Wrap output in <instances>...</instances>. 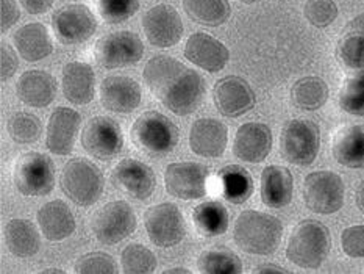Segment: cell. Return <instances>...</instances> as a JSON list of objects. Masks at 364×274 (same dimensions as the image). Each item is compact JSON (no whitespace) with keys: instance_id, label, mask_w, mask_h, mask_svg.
<instances>
[{"instance_id":"1","label":"cell","mask_w":364,"mask_h":274,"mask_svg":"<svg viewBox=\"0 0 364 274\" xmlns=\"http://www.w3.org/2000/svg\"><path fill=\"white\" fill-rule=\"evenodd\" d=\"M142 77L150 93L177 116L196 112L207 93L203 77L169 55H156L150 58Z\"/></svg>"},{"instance_id":"2","label":"cell","mask_w":364,"mask_h":274,"mask_svg":"<svg viewBox=\"0 0 364 274\" xmlns=\"http://www.w3.org/2000/svg\"><path fill=\"white\" fill-rule=\"evenodd\" d=\"M283 224L277 216L258 210H244L235 223L233 238L242 251L253 255H271L280 246Z\"/></svg>"},{"instance_id":"3","label":"cell","mask_w":364,"mask_h":274,"mask_svg":"<svg viewBox=\"0 0 364 274\" xmlns=\"http://www.w3.org/2000/svg\"><path fill=\"white\" fill-rule=\"evenodd\" d=\"M330 249L331 235L328 227L316 219H304L291 232L287 257L300 268L316 270L327 260Z\"/></svg>"},{"instance_id":"4","label":"cell","mask_w":364,"mask_h":274,"mask_svg":"<svg viewBox=\"0 0 364 274\" xmlns=\"http://www.w3.org/2000/svg\"><path fill=\"white\" fill-rule=\"evenodd\" d=\"M130 137L139 151L154 157L168 155L178 144L180 132L168 116L149 110L132 125Z\"/></svg>"},{"instance_id":"5","label":"cell","mask_w":364,"mask_h":274,"mask_svg":"<svg viewBox=\"0 0 364 274\" xmlns=\"http://www.w3.org/2000/svg\"><path fill=\"white\" fill-rule=\"evenodd\" d=\"M105 179L96 163L75 157L69 160L61 172V188L68 198L78 207L96 204L104 193Z\"/></svg>"},{"instance_id":"6","label":"cell","mask_w":364,"mask_h":274,"mask_svg":"<svg viewBox=\"0 0 364 274\" xmlns=\"http://www.w3.org/2000/svg\"><path fill=\"white\" fill-rule=\"evenodd\" d=\"M321 130L310 120H291L280 133V154L297 167H310L319 154Z\"/></svg>"},{"instance_id":"7","label":"cell","mask_w":364,"mask_h":274,"mask_svg":"<svg viewBox=\"0 0 364 274\" xmlns=\"http://www.w3.org/2000/svg\"><path fill=\"white\" fill-rule=\"evenodd\" d=\"M14 186L23 196H47L55 186V164L47 154L27 152L13 168Z\"/></svg>"},{"instance_id":"8","label":"cell","mask_w":364,"mask_h":274,"mask_svg":"<svg viewBox=\"0 0 364 274\" xmlns=\"http://www.w3.org/2000/svg\"><path fill=\"white\" fill-rule=\"evenodd\" d=\"M305 206L314 214L333 215L344 206L346 186L333 171H314L304 180Z\"/></svg>"},{"instance_id":"9","label":"cell","mask_w":364,"mask_h":274,"mask_svg":"<svg viewBox=\"0 0 364 274\" xmlns=\"http://www.w3.org/2000/svg\"><path fill=\"white\" fill-rule=\"evenodd\" d=\"M136 214L129 202L112 201L91 218V231L104 245H117L136 231Z\"/></svg>"},{"instance_id":"10","label":"cell","mask_w":364,"mask_h":274,"mask_svg":"<svg viewBox=\"0 0 364 274\" xmlns=\"http://www.w3.org/2000/svg\"><path fill=\"white\" fill-rule=\"evenodd\" d=\"M144 55V44L133 31H114L102 36L94 46V60L104 69L132 66Z\"/></svg>"},{"instance_id":"11","label":"cell","mask_w":364,"mask_h":274,"mask_svg":"<svg viewBox=\"0 0 364 274\" xmlns=\"http://www.w3.org/2000/svg\"><path fill=\"white\" fill-rule=\"evenodd\" d=\"M52 28L61 44H82L96 33L97 19L88 5L70 4L52 16Z\"/></svg>"},{"instance_id":"12","label":"cell","mask_w":364,"mask_h":274,"mask_svg":"<svg viewBox=\"0 0 364 274\" xmlns=\"http://www.w3.org/2000/svg\"><path fill=\"white\" fill-rule=\"evenodd\" d=\"M144 226L150 241L158 248H172L185 238L186 223L180 209L172 202L156 204L144 214Z\"/></svg>"},{"instance_id":"13","label":"cell","mask_w":364,"mask_h":274,"mask_svg":"<svg viewBox=\"0 0 364 274\" xmlns=\"http://www.w3.org/2000/svg\"><path fill=\"white\" fill-rule=\"evenodd\" d=\"M82 146L97 160L114 159L124 147L121 125L108 116L91 117L82 132Z\"/></svg>"},{"instance_id":"14","label":"cell","mask_w":364,"mask_h":274,"mask_svg":"<svg viewBox=\"0 0 364 274\" xmlns=\"http://www.w3.org/2000/svg\"><path fill=\"white\" fill-rule=\"evenodd\" d=\"M210 169L200 163L177 162L164 171L166 190L178 199H202L207 194Z\"/></svg>"},{"instance_id":"15","label":"cell","mask_w":364,"mask_h":274,"mask_svg":"<svg viewBox=\"0 0 364 274\" xmlns=\"http://www.w3.org/2000/svg\"><path fill=\"white\" fill-rule=\"evenodd\" d=\"M142 30L150 44L164 49L180 43L185 27L176 8L161 4L142 16Z\"/></svg>"},{"instance_id":"16","label":"cell","mask_w":364,"mask_h":274,"mask_svg":"<svg viewBox=\"0 0 364 274\" xmlns=\"http://www.w3.org/2000/svg\"><path fill=\"white\" fill-rule=\"evenodd\" d=\"M213 102L220 115L240 117L255 107L257 96L247 80L238 75L220 78L213 88Z\"/></svg>"},{"instance_id":"17","label":"cell","mask_w":364,"mask_h":274,"mask_svg":"<svg viewBox=\"0 0 364 274\" xmlns=\"http://www.w3.org/2000/svg\"><path fill=\"white\" fill-rule=\"evenodd\" d=\"M141 86L132 77L109 75L100 83L99 98L105 110L113 113L129 115L141 104Z\"/></svg>"},{"instance_id":"18","label":"cell","mask_w":364,"mask_h":274,"mask_svg":"<svg viewBox=\"0 0 364 274\" xmlns=\"http://www.w3.org/2000/svg\"><path fill=\"white\" fill-rule=\"evenodd\" d=\"M183 53L188 61L207 73H219L230 60L228 47L203 31H197L188 38Z\"/></svg>"},{"instance_id":"19","label":"cell","mask_w":364,"mask_h":274,"mask_svg":"<svg viewBox=\"0 0 364 274\" xmlns=\"http://www.w3.org/2000/svg\"><path fill=\"white\" fill-rule=\"evenodd\" d=\"M116 185L134 199L146 201L156 188V176L147 163L134 159H124L113 169Z\"/></svg>"},{"instance_id":"20","label":"cell","mask_w":364,"mask_h":274,"mask_svg":"<svg viewBox=\"0 0 364 274\" xmlns=\"http://www.w3.org/2000/svg\"><path fill=\"white\" fill-rule=\"evenodd\" d=\"M82 125V116L69 107H58L47 124L46 146L55 155H69L75 146L77 133Z\"/></svg>"},{"instance_id":"21","label":"cell","mask_w":364,"mask_h":274,"mask_svg":"<svg viewBox=\"0 0 364 274\" xmlns=\"http://www.w3.org/2000/svg\"><path fill=\"white\" fill-rule=\"evenodd\" d=\"M272 130L263 122H245L236 130L233 154L247 163H259L272 151Z\"/></svg>"},{"instance_id":"22","label":"cell","mask_w":364,"mask_h":274,"mask_svg":"<svg viewBox=\"0 0 364 274\" xmlns=\"http://www.w3.org/2000/svg\"><path fill=\"white\" fill-rule=\"evenodd\" d=\"M228 129L224 122L213 117L197 120L189 130V147L203 159H219L225 152Z\"/></svg>"},{"instance_id":"23","label":"cell","mask_w":364,"mask_h":274,"mask_svg":"<svg viewBox=\"0 0 364 274\" xmlns=\"http://www.w3.org/2000/svg\"><path fill=\"white\" fill-rule=\"evenodd\" d=\"M58 83L55 77L41 69L26 70L18 83H16V94L23 104L33 108H44L50 105L57 98Z\"/></svg>"},{"instance_id":"24","label":"cell","mask_w":364,"mask_h":274,"mask_svg":"<svg viewBox=\"0 0 364 274\" xmlns=\"http://www.w3.org/2000/svg\"><path fill=\"white\" fill-rule=\"evenodd\" d=\"M61 88L65 98L75 105H86L96 94V74L88 63L70 61L63 68Z\"/></svg>"},{"instance_id":"25","label":"cell","mask_w":364,"mask_h":274,"mask_svg":"<svg viewBox=\"0 0 364 274\" xmlns=\"http://www.w3.org/2000/svg\"><path fill=\"white\" fill-rule=\"evenodd\" d=\"M331 154L341 167L364 168V125L350 124L339 129L331 143Z\"/></svg>"},{"instance_id":"26","label":"cell","mask_w":364,"mask_h":274,"mask_svg":"<svg viewBox=\"0 0 364 274\" xmlns=\"http://www.w3.org/2000/svg\"><path fill=\"white\" fill-rule=\"evenodd\" d=\"M294 179L291 171L279 164H269L261 172V201L271 209H283L292 201Z\"/></svg>"},{"instance_id":"27","label":"cell","mask_w":364,"mask_h":274,"mask_svg":"<svg viewBox=\"0 0 364 274\" xmlns=\"http://www.w3.org/2000/svg\"><path fill=\"white\" fill-rule=\"evenodd\" d=\"M38 226L43 235L50 241H63L74 233L75 216L63 201H50L38 210Z\"/></svg>"},{"instance_id":"28","label":"cell","mask_w":364,"mask_h":274,"mask_svg":"<svg viewBox=\"0 0 364 274\" xmlns=\"http://www.w3.org/2000/svg\"><path fill=\"white\" fill-rule=\"evenodd\" d=\"M16 49L26 61H39L53 52L49 30L41 22H28L13 36Z\"/></svg>"},{"instance_id":"29","label":"cell","mask_w":364,"mask_h":274,"mask_svg":"<svg viewBox=\"0 0 364 274\" xmlns=\"http://www.w3.org/2000/svg\"><path fill=\"white\" fill-rule=\"evenodd\" d=\"M4 241L8 251L19 258L33 257L41 248V237L30 219L14 218L4 226Z\"/></svg>"},{"instance_id":"30","label":"cell","mask_w":364,"mask_h":274,"mask_svg":"<svg viewBox=\"0 0 364 274\" xmlns=\"http://www.w3.org/2000/svg\"><path fill=\"white\" fill-rule=\"evenodd\" d=\"M336 55L343 65L353 70H364V13L347 23L338 41Z\"/></svg>"},{"instance_id":"31","label":"cell","mask_w":364,"mask_h":274,"mask_svg":"<svg viewBox=\"0 0 364 274\" xmlns=\"http://www.w3.org/2000/svg\"><path fill=\"white\" fill-rule=\"evenodd\" d=\"M330 90L327 82L318 75H306L299 78L291 88V100L297 108L305 112H314L327 104Z\"/></svg>"},{"instance_id":"32","label":"cell","mask_w":364,"mask_h":274,"mask_svg":"<svg viewBox=\"0 0 364 274\" xmlns=\"http://www.w3.org/2000/svg\"><path fill=\"white\" fill-rule=\"evenodd\" d=\"M220 194L233 204H242L253 193V179L240 164H228L218 172Z\"/></svg>"},{"instance_id":"33","label":"cell","mask_w":364,"mask_h":274,"mask_svg":"<svg viewBox=\"0 0 364 274\" xmlns=\"http://www.w3.org/2000/svg\"><path fill=\"white\" fill-rule=\"evenodd\" d=\"M188 18L205 27H219L228 21L232 6L228 0H183Z\"/></svg>"},{"instance_id":"34","label":"cell","mask_w":364,"mask_h":274,"mask_svg":"<svg viewBox=\"0 0 364 274\" xmlns=\"http://www.w3.org/2000/svg\"><path fill=\"white\" fill-rule=\"evenodd\" d=\"M193 221L200 233L207 237H216L228 229V211L223 202L207 201L194 209Z\"/></svg>"},{"instance_id":"35","label":"cell","mask_w":364,"mask_h":274,"mask_svg":"<svg viewBox=\"0 0 364 274\" xmlns=\"http://www.w3.org/2000/svg\"><path fill=\"white\" fill-rule=\"evenodd\" d=\"M6 130L14 143L30 144L36 143L39 137H41L43 122L38 116L31 113L16 112L8 117Z\"/></svg>"},{"instance_id":"36","label":"cell","mask_w":364,"mask_h":274,"mask_svg":"<svg viewBox=\"0 0 364 274\" xmlns=\"http://www.w3.org/2000/svg\"><path fill=\"white\" fill-rule=\"evenodd\" d=\"M199 271L207 274H241V258L228 249L205 251L199 257Z\"/></svg>"},{"instance_id":"37","label":"cell","mask_w":364,"mask_h":274,"mask_svg":"<svg viewBox=\"0 0 364 274\" xmlns=\"http://www.w3.org/2000/svg\"><path fill=\"white\" fill-rule=\"evenodd\" d=\"M338 102L346 113L364 116V70L346 78L339 90Z\"/></svg>"},{"instance_id":"38","label":"cell","mask_w":364,"mask_h":274,"mask_svg":"<svg viewBox=\"0 0 364 274\" xmlns=\"http://www.w3.org/2000/svg\"><path fill=\"white\" fill-rule=\"evenodd\" d=\"M122 271L127 274H147L156 270V257L155 254L139 243H132L125 246L121 254Z\"/></svg>"},{"instance_id":"39","label":"cell","mask_w":364,"mask_h":274,"mask_svg":"<svg viewBox=\"0 0 364 274\" xmlns=\"http://www.w3.org/2000/svg\"><path fill=\"white\" fill-rule=\"evenodd\" d=\"M94 5L108 23H121L139 10V0H94Z\"/></svg>"},{"instance_id":"40","label":"cell","mask_w":364,"mask_h":274,"mask_svg":"<svg viewBox=\"0 0 364 274\" xmlns=\"http://www.w3.org/2000/svg\"><path fill=\"white\" fill-rule=\"evenodd\" d=\"M338 5L335 0H306L304 16L316 28H327L338 19Z\"/></svg>"},{"instance_id":"41","label":"cell","mask_w":364,"mask_h":274,"mask_svg":"<svg viewBox=\"0 0 364 274\" xmlns=\"http://www.w3.org/2000/svg\"><path fill=\"white\" fill-rule=\"evenodd\" d=\"M75 273L80 274H116L117 265L114 258L105 253H90L75 262Z\"/></svg>"},{"instance_id":"42","label":"cell","mask_w":364,"mask_h":274,"mask_svg":"<svg viewBox=\"0 0 364 274\" xmlns=\"http://www.w3.org/2000/svg\"><path fill=\"white\" fill-rule=\"evenodd\" d=\"M341 246L346 255L352 258L364 257V224L347 227L341 233Z\"/></svg>"},{"instance_id":"43","label":"cell","mask_w":364,"mask_h":274,"mask_svg":"<svg viewBox=\"0 0 364 274\" xmlns=\"http://www.w3.org/2000/svg\"><path fill=\"white\" fill-rule=\"evenodd\" d=\"M0 74H2V82H6L8 78H11L16 70L19 68V60L18 55L13 51V47L10 44L2 43L0 46Z\"/></svg>"},{"instance_id":"44","label":"cell","mask_w":364,"mask_h":274,"mask_svg":"<svg viewBox=\"0 0 364 274\" xmlns=\"http://www.w3.org/2000/svg\"><path fill=\"white\" fill-rule=\"evenodd\" d=\"M0 31L5 33L21 19V10L16 0H0Z\"/></svg>"},{"instance_id":"45","label":"cell","mask_w":364,"mask_h":274,"mask_svg":"<svg viewBox=\"0 0 364 274\" xmlns=\"http://www.w3.org/2000/svg\"><path fill=\"white\" fill-rule=\"evenodd\" d=\"M19 4L28 14H43L50 10L53 0H19Z\"/></svg>"},{"instance_id":"46","label":"cell","mask_w":364,"mask_h":274,"mask_svg":"<svg viewBox=\"0 0 364 274\" xmlns=\"http://www.w3.org/2000/svg\"><path fill=\"white\" fill-rule=\"evenodd\" d=\"M355 204H357L358 210L364 215V180H361L357 190H355Z\"/></svg>"},{"instance_id":"47","label":"cell","mask_w":364,"mask_h":274,"mask_svg":"<svg viewBox=\"0 0 364 274\" xmlns=\"http://www.w3.org/2000/svg\"><path fill=\"white\" fill-rule=\"evenodd\" d=\"M255 273H263V274H267V273H288V270L282 268V266H277L274 263H266V265H261L258 266V268H255Z\"/></svg>"},{"instance_id":"48","label":"cell","mask_w":364,"mask_h":274,"mask_svg":"<svg viewBox=\"0 0 364 274\" xmlns=\"http://www.w3.org/2000/svg\"><path fill=\"white\" fill-rule=\"evenodd\" d=\"M164 273H172V274H176V273H180V274H185V273H193L191 270H188V268H178V266H172V268H168V270H164Z\"/></svg>"},{"instance_id":"49","label":"cell","mask_w":364,"mask_h":274,"mask_svg":"<svg viewBox=\"0 0 364 274\" xmlns=\"http://www.w3.org/2000/svg\"><path fill=\"white\" fill-rule=\"evenodd\" d=\"M43 273H65V271H63L61 268H47Z\"/></svg>"},{"instance_id":"50","label":"cell","mask_w":364,"mask_h":274,"mask_svg":"<svg viewBox=\"0 0 364 274\" xmlns=\"http://www.w3.org/2000/svg\"><path fill=\"white\" fill-rule=\"evenodd\" d=\"M242 4H257V2H261V0H241Z\"/></svg>"}]
</instances>
